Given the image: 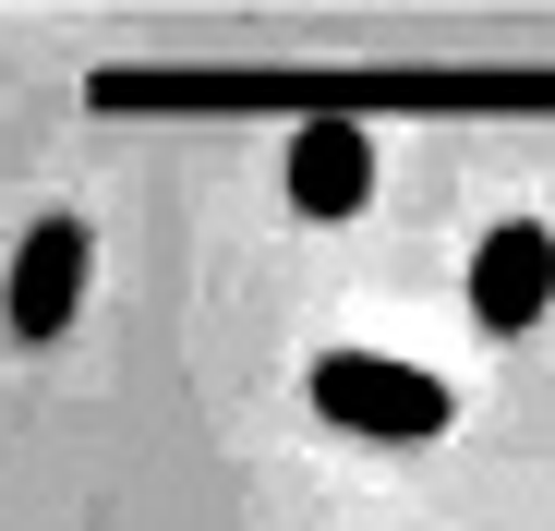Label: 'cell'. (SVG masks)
<instances>
[{
  "label": "cell",
  "instance_id": "1",
  "mask_svg": "<svg viewBox=\"0 0 555 531\" xmlns=\"http://www.w3.org/2000/svg\"><path fill=\"white\" fill-rule=\"evenodd\" d=\"M109 121H555V61H109Z\"/></svg>",
  "mask_w": 555,
  "mask_h": 531
},
{
  "label": "cell",
  "instance_id": "2",
  "mask_svg": "<svg viewBox=\"0 0 555 531\" xmlns=\"http://www.w3.org/2000/svg\"><path fill=\"white\" fill-rule=\"evenodd\" d=\"M314 411L338 435H375V448H423V435H447V375L399 363V350H326L314 363Z\"/></svg>",
  "mask_w": 555,
  "mask_h": 531
},
{
  "label": "cell",
  "instance_id": "3",
  "mask_svg": "<svg viewBox=\"0 0 555 531\" xmlns=\"http://www.w3.org/2000/svg\"><path fill=\"white\" fill-rule=\"evenodd\" d=\"M555 314V230L543 218H495L472 242V326L483 338H531Z\"/></svg>",
  "mask_w": 555,
  "mask_h": 531
},
{
  "label": "cell",
  "instance_id": "4",
  "mask_svg": "<svg viewBox=\"0 0 555 531\" xmlns=\"http://www.w3.org/2000/svg\"><path fill=\"white\" fill-rule=\"evenodd\" d=\"M85 279H98V242H85V218H37L13 242V279H0V326L13 338H61L85 314Z\"/></svg>",
  "mask_w": 555,
  "mask_h": 531
},
{
  "label": "cell",
  "instance_id": "5",
  "mask_svg": "<svg viewBox=\"0 0 555 531\" xmlns=\"http://www.w3.org/2000/svg\"><path fill=\"white\" fill-rule=\"evenodd\" d=\"M278 182H291V218H362L375 206V121H291V157H278Z\"/></svg>",
  "mask_w": 555,
  "mask_h": 531
}]
</instances>
